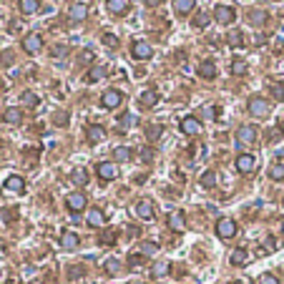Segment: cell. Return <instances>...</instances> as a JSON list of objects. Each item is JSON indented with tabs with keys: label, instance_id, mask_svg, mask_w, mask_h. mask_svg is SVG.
<instances>
[{
	"label": "cell",
	"instance_id": "6da1fadb",
	"mask_svg": "<svg viewBox=\"0 0 284 284\" xmlns=\"http://www.w3.org/2000/svg\"><path fill=\"white\" fill-rule=\"evenodd\" d=\"M247 108H249V113H252L254 118H267V116H269V111H272L269 101H267V98H262V96H252V98H249V103H247Z\"/></svg>",
	"mask_w": 284,
	"mask_h": 284
},
{
	"label": "cell",
	"instance_id": "7a4b0ae2",
	"mask_svg": "<svg viewBox=\"0 0 284 284\" xmlns=\"http://www.w3.org/2000/svg\"><path fill=\"white\" fill-rule=\"evenodd\" d=\"M96 174L101 181H113L118 176V166H116V161H101V164L96 166Z\"/></svg>",
	"mask_w": 284,
	"mask_h": 284
},
{
	"label": "cell",
	"instance_id": "3957f363",
	"mask_svg": "<svg viewBox=\"0 0 284 284\" xmlns=\"http://www.w3.org/2000/svg\"><path fill=\"white\" fill-rule=\"evenodd\" d=\"M131 56L136 61H148V58H153V48L146 43V40H134L131 43Z\"/></svg>",
	"mask_w": 284,
	"mask_h": 284
},
{
	"label": "cell",
	"instance_id": "277c9868",
	"mask_svg": "<svg viewBox=\"0 0 284 284\" xmlns=\"http://www.w3.org/2000/svg\"><path fill=\"white\" fill-rule=\"evenodd\" d=\"M214 20H216L219 25H231V23L236 20V13H234L231 5H216V8H214Z\"/></svg>",
	"mask_w": 284,
	"mask_h": 284
},
{
	"label": "cell",
	"instance_id": "5b68a950",
	"mask_svg": "<svg viewBox=\"0 0 284 284\" xmlns=\"http://www.w3.org/2000/svg\"><path fill=\"white\" fill-rule=\"evenodd\" d=\"M86 204H88V199H86V194H80V191H73V194L66 196V207L73 214H78L80 209H86Z\"/></svg>",
	"mask_w": 284,
	"mask_h": 284
},
{
	"label": "cell",
	"instance_id": "8992f818",
	"mask_svg": "<svg viewBox=\"0 0 284 284\" xmlns=\"http://www.w3.org/2000/svg\"><path fill=\"white\" fill-rule=\"evenodd\" d=\"M179 129H181V134H186V136H196V134L201 131V121H199L196 116H184V118L179 121Z\"/></svg>",
	"mask_w": 284,
	"mask_h": 284
},
{
	"label": "cell",
	"instance_id": "52a82bcc",
	"mask_svg": "<svg viewBox=\"0 0 284 284\" xmlns=\"http://www.w3.org/2000/svg\"><path fill=\"white\" fill-rule=\"evenodd\" d=\"M257 169V158L252 153H239L236 156V171L239 174H252Z\"/></svg>",
	"mask_w": 284,
	"mask_h": 284
},
{
	"label": "cell",
	"instance_id": "ba28073f",
	"mask_svg": "<svg viewBox=\"0 0 284 284\" xmlns=\"http://www.w3.org/2000/svg\"><path fill=\"white\" fill-rule=\"evenodd\" d=\"M216 236H219V239H231V236H236V221H234V219H219V221H216Z\"/></svg>",
	"mask_w": 284,
	"mask_h": 284
},
{
	"label": "cell",
	"instance_id": "9c48e42d",
	"mask_svg": "<svg viewBox=\"0 0 284 284\" xmlns=\"http://www.w3.org/2000/svg\"><path fill=\"white\" fill-rule=\"evenodd\" d=\"M121 101H124V93L116 91V88H108V91L101 96V106H103V108H118Z\"/></svg>",
	"mask_w": 284,
	"mask_h": 284
},
{
	"label": "cell",
	"instance_id": "30bf717a",
	"mask_svg": "<svg viewBox=\"0 0 284 284\" xmlns=\"http://www.w3.org/2000/svg\"><path fill=\"white\" fill-rule=\"evenodd\" d=\"M40 48H43V38H40L38 33H30V35H25V38H23V51H25V53L35 56Z\"/></svg>",
	"mask_w": 284,
	"mask_h": 284
},
{
	"label": "cell",
	"instance_id": "8fae6325",
	"mask_svg": "<svg viewBox=\"0 0 284 284\" xmlns=\"http://www.w3.org/2000/svg\"><path fill=\"white\" fill-rule=\"evenodd\" d=\"M257 141V129L254 126H241L239 131H236V143L239 146H249V143H254Z\"/></svg>",
	"mask_w": 284,
	"mask_h": 284
},
{
	"label": "cell",
	"instance_id": "7c38bea8",
	"mask_svg": "<svg viewBox=\"0 0 284 284\" xmlns=\"http://www.w3.org/2000/svg\"><path fill=\"white\" fill-rule=\"evenodd\" d=\"M136 216L141 221H151L153 219V201L151 199H141L139 204H136Z\"/></svg>",
	"mask_w": 284,
	"mask_h": 284
},
{
	"label": "cell",
	"instance_id": "4fadbf2b",
	"mask_svg": "<svg viewBox=\"0 0 284 284\" xmlns=\"http://www.w3.org/2000/svg\"><path fill=\"white\" fill-rule=\"evenodd\" d=\"M106 8L111 15H126L131 8V0H106Z\"/></svg>",
	"mask_w": 284,
	"mask_h": 284
},
{
	"label": "cell",
	"instance_id": "5bb4252c",
	"mask_svg": "<svg viewBox=\"0 0 284 284\" xmlns=\"http://www.w3.org/2000/svg\"><path fill=\"white\" fill-rule=\"evenodd\" d=\"M78 244H80V239H78L75 231H63L61 234V249L63 252H73V249H78Z\"/></svg>",
	"mask_w": 284,
	"mask_h": 284
},
{
	"label": "cell",
	"instance_id": "9a60e30c",
	"mask_svg": "<svg viewBox=\"0 0 284 284\" xmlns=\"http://www.w3.org/2000/svg\"><path fill=\"white\" fill-rule=\"evenodd\" d=\"M158 103V91L156 88H146L141 96H139V106L141 108H153Z\"/></svg>",
	"mask_w": 284,
	"mask_h": 284
},
{
	"label": "cell",
	"instance_id": "2e32d148",
	"mask_svg": "<svg viewBox=\"0 0 284 284\" xmlns=\"http://www.w3.org/2000/svg\"><path fill=\"white\" fill-rule=\"evenodd\" d=\"M3 186H5V191H10V194H23V191H25V179L13 174V176H8V179H5V184H3Z\"/></svg>",
	"mask_w": 284,
	"mask_h": 284
},
{
	"label": "cell",
	"instance_id": "e0dca14e",
	"mask_svg": "<svg viewBox=\"0 0 284 284\" xmlns=\"http://www.w3.org/2000/svg\"><path fill=\"white\" fill-rule=\"evenodd\" d=\"M86 15H88V5H86V3H75V5L68 10V18H71L73 23L86 20Z\"/></svg>",
	"mask_w": 284,
	"mask_h": 284
},
{
	"label": "cell",
	"instance_id": "ac0fdd59",
	"mask_svg": "<svg viewBox=\"0 0 284 284\" xmlns=\"http://www.w3.org/2000/svg\"><path fill=\"white\" fill-rule=\"evenodd\" d=\"M86 139H88L91 143H101V141L106 139V131H103V126H98V124H91V126L86 129Z\"/></svg>",
	"mask_w": 284,
	"mask_h": 284
},
{
	"label": "cell",
	"instance_id": "d6986e66",
	"mask_svg": "<svg viewBox=\"0 0 284 284\" xmlns=\"http://www.w3.org/2000/svg\"><path fill=\"white\" fill-rule=\"evenodd\" d=\"M86 221H88V226H93V229H101V226L106 224V214H103L101 209H88V216H86Z\"/></svg>",
	"mask_w": 284,
	"mask_h": 284
},
{
	"label": "cell",
	"instance_id": "ffe728a7",
	"mask_svg": "<svg viewBox=\"0 0 284 284\" xmlns=\"http://www.w3.org/2000/svg\"><path fill=\"white\" fill-rule=\"evenodd\" d=\"M169 229H174V231H184L186 229V219H184L181 212H171L169 214Z\"/></svg>",
	"mask_w": 284,
	"mask_h": 284
},
{
	"label": "cell",
	"instance_id": "44dd1931",
	"mask_svg": "<svg viewBox=\"0 0 284 284\" xmlns=\"http://www.w3.org/2000/svg\"><path fill=\"white\" fill-rule=\"evenodd\" d=\"M196 8V0H174V10L176 15H189Z\"/></svg>",
	"mask_w": 284,
	"mask_h": 284
},
{
	"label": "cell",
	"instance_id": "7402d4cb",
	"mask_svg": "<svg viewBox=\"0 0 284 284\" xmlns=\"http://www.w3.org/2000/svg\"><path fill=\"white\" fill-rule=\"evenodd\" d=\"M199 75L204 78V80H214L216 78V66L212 61H204V63L199 66Z\"/></svg>",
	"mask_w": 284,
	"mask_h": 284
},
{
	"label": "cell",
	"instance_id": "603a6c76",
	"mask_svg": "<svg viewBox=\"0 0 284 284\" xmlns=\"http://www.w3.org/2000/svg\"><path fill=\"white\" fill-rule=\"evenodd\" d=\"M226 43H229L231 48H244V35H241V30H229Z\"/></svg>",
	"mask_w": 284,
	"mask_h": 284
},
{
	"label": "cell",
	"instance_id": "cb8c5ba5",
	"mask_svg": "<svg viewBox=\"0 0 284 284\" xmlns=\"http://www.w3.org/2000/svg\"><path fill=\"white\" fill-rule=\"evenodd\" d=\"M3 121H5V124H20V121H23V111L20 108H5Z\"/></svg>",
	"mask_w": 284,
	"mask_h": 284
},
{
	"label": "cell",
	"instance_id": "d4e9b609",
	"mask_svg": "<svg viewBox=\"0 0 284 284\" xmlns=\"http://www.w3.org/2000/svg\"><path fill=\"white\" fill-rule=\"evenodd\" d=\"M131 148L129 146H118V148H113V161H121V164H126V161H131Z\"/></svg>",
	"mask_w": 284,
	"mask_h": 284
},
{
	"label": "cell",
	"instance_id": "484cf974",
	"mask_svg": "<svg viewBox=\"0 0 284 284\" xmlns=\"http://www.w3.org/2000/svg\"><path fill=\"white\" fill-rule=\"evenodd\" d=\"M199 184H201V189H214L216 186V174L212 169L204 171V174H201V179H199Z\"/></svg>",
	"mask_w": 284,
	"mask_h": 284
},
{
	"label": "cell",
	"instance_id": "4316f807",
	"mask_svg": "<svg viewBox=\"0 0 284 284\" xmlns=\"http://www.w3.org/2000/svg\"><path fill=\"white\" fill-rule=\"evenodd\" d=\"M229 262H231L234 267H241V264H247V262H249V254H247L244 249H234L231 257H229Z\"/></svg>",
	"mask_w": 284,
	"mask_h": 284
},
{
	"label": "cell",
	"instance_id": "83f0119b",
	"mask_svg": "<svg viewBox=\"0 0 284 284\" xmlns=\"http://www.w3.org/2000/svg\"><path fill=\"white\" fill-rule=\"evenodd\" d=\"M269 179H274V181L284 179V161H277V164L269 166Z\"/></svg>",
	"mask_w": 284,
	"mask_h": 284
},
{
	"label": "cell",
	"instance_id": "f1b7e54d",
	"mask_svg": "<svg viewBox=\"0 0 284 284\" xmlns=\"http://www.w3.org/2000/svg\"><path fill=\"white\" fill-rule=\"evenodd\" d=\"M38 8H40L38 0H20V13H23V15H33Z\"/></svg>",
	"mask_w": 284,
	"mask_h": 284
},
{
	"label": "cell",
	"instance_id": "f546056e",
	"mask_svg": "<svg viewBox=\"0 0 284 284\" xmlns=\"http://www.w3.org/2000/svg\"><path fill=\"white\" fill-rule=\"evenodd\" d=\"M101 78H106V68H101V66H93L88 71V75H86L88 83H96V80H101Z\"/></svg>",
	"mask_w": 284,
	"mask_h": 284
},
{
	"label": "cell",
	"instance_id": "4dcf8cb0",
	"mask_svg": "<svg viewBox=\"0 0 284 284\" xmlns=\"http://www.w3.org/2000/svg\"><path fill=\"white\" fill-rule=\"evenodd\" d=\"M71 181H73L75 186H86V184H88V174H86L83 169H75V171L71 174Z\"/></svg>",
	"mask_w": 284,
	"mask_h": 284
},
{
	"label": "cell",
	"instance_id": "1f68e13d",
	"mask_svg": "<svg viewBox=\"0 0 284 284\" xmlns=\"http://www.w3.org/2000/svg\"><path fill=\"white\" fill-rule=\"evenodd\" d=\"M169 269H171L169 262H156V264L151 267V274H153V277H164V274H169Z\"/></svg>",
	"mask_w": 284,
	"mask_h": 284
},
{
	"label": "cell",
	"instance_id": "d6a6232c",
	"mask_svg": "<svg viewBox=\"0 0 284 284\" xmlns=\"http://www.w3.org/2000/svg\"><path fill=\"white\" fill-rule=\"evenodd\" d=\"M103 269H106V274L113 277V274L121 272V262H118V259H106V262H103Z\"/></svg>",
	"mask_w": 284,
	"mask_h": 284
},
{
	"label": "cell",
	"instance_id": "836d02e7",
	"mask_svg": "<svg viewBox=\"0 0 284 284\" xmlns=\"http://www.w3.org/2000/svg\"><path fill=\"white\" fill-rule=\"evenodd\" d=\"M131 126H134V116H131V113H124V116L118 118V129H121V131H129Z\"/></svg>",
	"mask_w": 284,
	"mask_h": 284
},
{
	"label": "cell",
	"instance_id": "e575fe53",
	"mask_svg": "<svg viewBox=\"0 0 284 284\" xmlns=\"http://www.w3.org/2000/svg\"><path fill=\"white\" fill-rule=\"evenodd\" d=\"M101 40H103V46H108V48H118V46H121V40H118L113 33H103Z\"/></svg>",
	"mask_w": 284,
	"mask_h": 284
},
{
	"label": "cell",
	"instance_id": "d590c367",
	"mask_svg": "<svg viewBox=\"0 0 284 284\" xmlns=\"http://www.w3.org/2000/svg\"><path fill=\"white\" fill-rule=\"evenodd\" d=\"M231 73H234V75H244V73H247V63L239 61V58H234V61H231Z\"/></svg>",
	"mask_w": 284,
	"mask_h": 284
},
{
	"label": "cell",
	"instance_id": "8d00e7d4",
	"mask_svg": "<svg viewBox=\"0 0 284 284\" xmlns=\"http://www.w3.org/2000/svg\"><path fill=\"white\" fill-rule=\"evenodd\" d=\"M38 101H40V98H38L33 91H25V93L20 96V103H23V106H38Z\"/></svg>",
	"mask_w": 284,
	"mask_h": 284
},
{
	"label": "cell",
	"instance_id": "74e56055",
	"mask_svg": "<svg viewBox=\"0 0 284 284\" xmlns=\"http://www.w3.org/2000/svg\"><path fill=\"white\" fill-rule=\"evenodd\" d=\"M161 134H164V129H161V126H156V124L146 129V139H148V141H156Z\"/></svg>",
	"mask_w": 284,
	"mask_h": 284
},
{
	"label": "cell",
	"instance_id": "f35d334b",
	"mask_svg": "<svg viewBox=\"0 0 284 284\" xmlns=\"http://www.w3.org/2000/svg\"><path fill=\"white\" fill-rule=\"evenodd\" d=\"M209 20H212V15H207V13H199V15L194 18V28H207V25H209Z\"/></svg>",
	"mask_w": 284,
	"mask_h": 284
},
{
	"label": "cell",
	"instance_id": "ab89813d",
	"mask_svg": "<svg viewBox=\"0 0 284 284\" xmlns=\"http://www.w3.org/2000/svg\"><path fill=\"white\" fill-rule=\"evenodd\" d=\"M98 241H101V244H106V247H111V244H116V231H111V229H108V231H103Z\"/></svg>",
	"mask_w": 284,
	"mask_h": 284
},
{
	"label": "cell",
	"instance_id": "60d3db41",
	"mask_svg": "<svg viewBox=\"0 0 284 284\" xmlns=\"http://www.w3.org/2000/svg\"><path fill=\"white\" fill-rule=\"evenodd\" d=\"M249 18H252V23H254V25H262V23L267 20V13H264V10H254Z\"/></svg>",
	"mask_w": 284,
	"mask_h": 284
},
{
	"label": "cell",
	"instance_id": "b9f144b4",
	"mask_svg": "<svg viewBox=\"0 0 284 284\" xmlns=\"http://www.w3.org/2000/svg\"><path fill=\"white\" fill-rule=\"evenodd\" d=\"M158 244H153V241H143L141 244V254H156Z\"/></svg>",
	"mask_w": 284,
	"mask_h": 284
},
{
	"label": "cell",
	"instance_id": "7bdbcfd3",
	"mask_svg": "<svg viewBox=\"0 0 284 284\" xmlns=\"http://www.w3.org/2000/svg\"><path fill=\"white\" fill-rule=\"evenodd\" d=\"M66 53H68L66 46H53V48H51V56H53V58H63Z\"/></svg>",
	"mask_w": 284,
	"mask_h": 284
},
{
	"label": "cell",
	"instance_id": "ee69618b",
	"mask_svg": "<svg viewBox=\"0 0 284 284\" xmlns=\"http://www.w3.org/2000/svg\"><path fill=\"white\" fill-rule=\"evenodd\" d=\"M274 247H277V244H274V236H267V239H264V249H262V252H264V254H272Z\"/></svg>",
	"mask_w": 284,
	"mask_h": 284
},
{
	"label": "cell",
	"instance_id": "f6af8a7d",
	"mask_svg": "<svg viewBox=\"0 0 284 284\" xmlns=\"http://www.w3.org/2000/svg\"><path fill=\"white\" fill-rule=\"evenodd\" d=\"M259 284H279V279L274 274H262L259 277Z\"/></svg>",
	"mask_w": 284,
	"mask_h": 284
},
{
	"label": "cell",
	"instance_id": "bcb514c9",
	"mask_svg": "<svg viewBox=\"0 0 284 284\" xmlns=\"http://www.w3.org/2000/svg\"><path fill=\"white\" fill-rule=\"evenodd\" d=\"M141 161L151 164V161H153V148H141Z\"/></svg>",
	"mask_w": 284,
	"mask_h": 284
},
{
	"label": "cell",
	"instance_id": "7dc6e473",
	"mask_svg": "<svg viewBox=\"0 0 284 284\" xmlns=\"http://www.w3.org/2000/svg\"><path fill=\"white\" fill-rule=\"evenodd\" d=\"M141 262H143V257H141V254H131V257H129V267H131V269H136Z\"/></svg>",
	"mask_w": 284,
	"mask_h": 284
},
{
	"label": "cell",
	"instance_id": "c3c4849f",
	"mask_svg": "<svg viewBox=\"0 0 284 284\" xmlns=\"http://www.w3.org/2000/svg\"><path fill=\"white\" fill-rule=\"evenodd\" d=\"M204 118H216V106H207L204 108Z\"/></svg>",
	"mask_w": 284,
	"mask_h": 284
},
{
	"label": "cell",
	"instance_id": "681fc988",
	"mask_svg": "<svg viewBox=\"0 0 284 284\" xmlns=\"http://www.w3.org/2000/svg\"><path fill=\"white\" fill-rule=\"evenodd\" d=\"M56 124L66 126V124H68V116H66V113H58V116H56Z\"/></svg>",
	"mask_w": 284,
	"mask_h": 284
},
{
	"label": "cell",
	"instance_id": "f907efd6",
	"mask_svg": "<svg viewBox=\"0 0 284 284\" xmlns=\"http://www.w3.org/2000/svg\"><path fill=\"white\" fill-rule=\"evenodd\" d=\"M78 274H80V277H83V269H78V267H73V269H71V277H73V279H75V277H78Z\"/></svg>",
	"mask_w": 284,
	"mask_h": 284
},
{
	"label": "cell",
	"instance_id": "816d5d0a",
	"mask_svg": "<svg viewBox=\"0 0 284 284\" xmlns=\"http://www.w3.org/2000/svg\"><path fill=\"white\" fill-rule=\"evenodd\" d=\"M274 96H277V98H284V91H282L279 86H274Z\"/></svg>",
	"mask_w": 284,
	"mask_h": 284
},
{
	"label": "cell",
	"instance_id": "f5cc1de1",
	"mask_svg": "<svg viewBox=\"0 0 284 284\" xmlns=\"http://www.w3.org/2000/svg\"><path fill=\"white\" fill-rule=\"evenodd\" d=\"M146 3H148V5H158V3H161V0H146Z\"/></svg>",
	"mask_w": 284,
	"mask_h": 284
},
{
	"label": "cell",
	"instance_id": "db71d44e",
	"mask_svg": "<svg viewBox=\"0 0 284 284\" xmlns=\"http://www.w3.org/2000/svg\"><path fill=\"white\" fill-rule=\"evenodd\" d=\"M234 284H247V282H234Z\"/></svg>",
	"mask_w": 284,
	"mask_h": 284
},
{
	"label": "cell",
	"instance_id": "11a10c76",
	"mask_svg": "<svg viewBox=\"0 0 284 284\" xmlns=\"http://www.w3.org/2000/svg\"><path fill=\"white\" fill-rule=\"evenodd\" d=\"M134 284H146V282H134Z\"/></svg>",
	"mask_w": 284,
	"mask_h": 284
},
{
	"label": "cell",
	"instance_id": "9f6ffc18",
	"mask_svg": "<svg viewBox=\"0 0 284 284\" xmlns=\"http://www.w3.org/2000/svg\"><path fill=\"white\" fill-rule=\"evenodd\" d=\"M8 284H15V282H13V279H10V282H8Z\"/></svg>",
	"mask_w": 284,
	"mask_h": 284
}]
</instances>
